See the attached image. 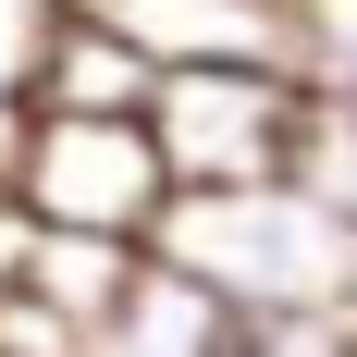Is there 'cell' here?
<instances>
[{
    "label": "cell",
    "instance_id": "obj_8",
    "mask_svg": "<svg viewBox=\"0 0 357 357\" xmlns=\"http://www.w3.org/2000/svg\"><path fill=\"white\" fill-rule=\"evenodd\" d=\"M296 86L357 111V0H296Z\"/></svg>",
    "mask_w": 357,
    "mask_h": 357
},
{
    "label": "cell",
    "instance_id": "obj_12",
    "mask_svg": "<svg viewBox=\"0 0 357 357\" xmlns=\"http://www.w3.org/2000/svg\"><path fill=\"white\" fill-rule=\"evenodd\" d=\"M25 136H37V99H25V86H0V197L25 185Z\"/></svg>",
    "mask_w": 357,
    "mask_h": 357
},
{
    "label": "cell",
    "instance_id": "obj_7",
    "mask_svg": "<svg viewBox=\"0 0 357 357\" xmlns=\"http://www.w3.org/2000/svg\"><path fill=\"white\" fill-rule=\"evenodd\" d=\"M136 259H148V247H123V234H37L13 284H25L37 308H62L74 333H99V321H111V296L136 284Z\"/></svg>",
    "mask_w": 357,
    "mask_h": 357
},
{
    "label": "cell",
    "instance_id": "obj_10",
    "mask_svg": "<svg viewBox=\"0 0 357 357\" xmlns=\"http://www.w3.org/2000/svg\"><path fill=\"white\" fill-rule=\"evenodd\" d=\"M234 357H357V333H333V321H259V333H234Z\"/></svg>",
    "mask_w": 357,
    "mask_h": 357
},
{
    "label": "cell",
    "instance_id": "obj_3",
    "mask_svg": "<svg viewBox=\"0 0 357 357\" xmlns=\"http://www.w3.org/2000/svg\"><path fill=\"white\" fill-rule=\"evenodd\" d=\"M148 136H160V173L173 185H271L296 173V136H308V86L296 74H160L148 86Z\"/></svg>",
    "mask_w": 357,
    "mask_h": 357
},
{
    "label": "cell",
    "instance_id": "obj_13",
    "mask_svg": "<svg viewBox=\"0 0 357 357\" xmlns=\"http://www.w3.org/2000/svg\"><path fill=\"white\" fill-rule=\"evenodd\" d=\"M25 247H37V210H25V197H0V284L25 271Z\"/></svg>",
    "mask_w": 357,
    "mask_h": 357
},
{
    "label": "cell",
    "instance_id": "obj_1",
    "mask_svg": "<svg viewBox=\"0 0 357 357\" xmlns=\"http://www.w3.org/2000/svg\"><path fill=\"white\" fill-rule=\"evenodd\" d=\"M148 259H173L185 284H210L247 333L259 321L357 333V222L333 197H308L296 173H271V185H173Z\"/></svg>",
    "mask_w": 357,
    "mask_h": 357
},
{
    "label": "cell",
    "instance_id": "obj_11",
    "mask_svg": "<svg viewBox=\"0 0 357 357\" xmlns=\"http://www.w3.org/2000/svg\"><path fill=\"white\" fill-rule=\"evenodd\" d=\"M50 25V0H0V86H25V50Z\"/></svg>",
    "mask_w": 357,
    "mask_h": 357
},
{
    "label": "cell",
    "instance_id": "obj_5",
    "mask_svg": "<svg viewBox=\"0 0 357 357\" xmlns=\"http://www.w3.org/2000/svg\"><path fill=\"white\" fill-rule=\"evenodd\" d=\"M148 50L123 25H111L99 0H50V25H37V50H25V99L37 111H148Z\"/></svg>",
    "mask_w": 357,
    "mask_h": 357
},
{
    "label": "cell",
    "instance_id": "obj_4",
    "mask_svg": "<svg viewBox=\"0 0 357 357\" xmlns=\"http://www.w3.org/2000/svg\"><path fill=\"white\" fill-rule=\"evenodd\" d=\"M99 13L148 50V74H296V0H99Z\"/></svg>",
    "mask_w": 357,
    "mask_h": 357
},
{
    "label": "cell",
    "instance_id": "obj_6",
    "mask_svg": "<svg viewBox=\"0 0 357 357\" xmlns=\"http://www.w3.org/2000/svg\"><path fill=\"white\" fill-rule=\"evenodd\" d=\"M234 308L210 284H185L173 259H136V284L111 296V321L86 333V357H234Z\"/></svg>",
    "mask_w": 357,
    "mask_h": 357
},
{
    "label": "cell",
    "instance_id": "obj_9",
    "mask_svg": "<svg viewBox=\"0 0 357 357\" xmlns=\"http://www.w3.org/2000/svg\"><path fill=\"white\" fill-rule=\"evenodd\" d=\"M296 185H308V197H333V210L357 222V111H345V99H308V136H296Z\"/></svg>",
    "mask_w": 357,
    "mask_h": 357
},
{
    "label": "cell",
    "instance_id": "obj_2",
    "mask_svg": "<svg viewBox=\"0 0 357 357\" xmlns=\"http://www.w3.org/2000/svg\"><path fill=\"white\" fill-rule=\"evenodd\" d=\"M13 197L37 210V234H123V247H148L160 210H173V173H160L148 111H37Z\"/></svg>",
    "mask_w": 357,
    "mask_h": 357
}]
</instances>
